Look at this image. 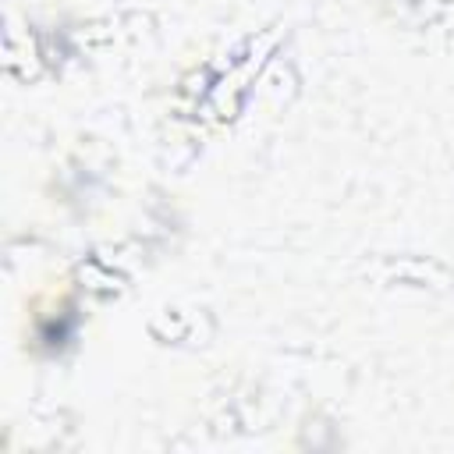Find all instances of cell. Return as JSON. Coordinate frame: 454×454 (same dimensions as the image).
Here are the masks:
<instances>
[{
    "mask_svg": "<svg viewBox=\"0 0 454 454\" xmlns=\"http://www.w3.org/2000/svg\"><path fill=\"white\" fill-rule=\"evenodd\" d=\"M78 326V305L71 298H50L46 309H35L32 316V344L46 355H57Z\"/></svg>",
    "mask_w": 454,
    "mask_h": 454,
    "instance_id": "cell-1",
    "label": "cell"
}]
</instances>
